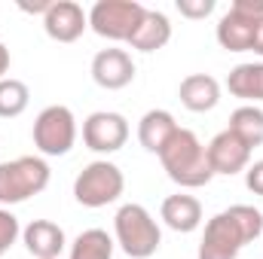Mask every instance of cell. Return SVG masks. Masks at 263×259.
I'll list each match as a JSON object with an SVG mask.
<instances>
[{"mask_svg": "<svg viewBox=\"0 0 263 259\" xmlns=\"http://www.w3.org/2000/svg\"><path fill=\"white\" fill-rule=\"evenodd\" d=\"M34 146L43 156H67L77 143V119L65 104H52L34 119Z\"/></svg>", "mask_w": 263, "mask_h": 259, "instance_id": "52a82bcc", "label": "cell"}, {"mask_svg": "<svg viewBox=\"0 0 263 259\" xmlns=\"http://www.w3.org/2000/svg\"><path fill=\"white\" fill-rule=\"evenodd\" d=\"M92 79L101 89H107V92L126 89L135 79V61H132V55L126 49H101L92 58Z\"/></svg>", "mask_w": 263, "mask_h": 259, "instance_id": "8fae6325", "label": "cell"}, {"mask_svg": "<svg viewBox=\"0 0 263 259\" xmlns=\"http://www.w3.org/2000/svg\"><path fill=\"white\" fill-rule=\"evenodd\" d=\"M159 162H162V171L168 174V180H175L184 189L208 186L214 177V171L208 165V149L190 128H178L172 134V140L159 153Z\"/></svg>", "mask_w": 263, "mask_h": 259, "instance_id": "7a4b0ae2", "label": "cell"}, {"mask_svg": "<svg viewBox=\"0 0 263 259\" xmlns=\"http://www.w3.org/2000/svg\"><path fill=\"white\" fill-rule=\"evenodd\" d=\"M123 189H126V177L107 159L89 162L73 180V198L83 207H107L123 195Z\"/></svg>", "mask_w": 263, "mask_h": 259, "instance_id": "5b68a950", "label": "cell"}, {"mask_svg": "<svg viewBox=\"0 0 263 259\" xmlns=\"http://www.w3.org/2000/svg\"><path fill=\"white\" fill-rule=\"evenodd\" d=\"M31 104V89L22 79H0V119H15L28 110Z\"/></svg>", "mask_w": 263, "mask_h": 259, "instance_id": "44dd1931", "label": "cell"}, {"mask_svg": "<svg viewBox=\"0 0 263 259\" xmlns=\"http://www.w3.org/2000/svg\"><path fill=\"white\" fill-rule=\"evenodd\" d=\"M263 235V213L251 204H233L205 223L199 259H239L242 247Z\"/></svg>", "mask_w": 263, "mask_h": 259, "instance_id": "6da1fadb", "label": "cell"}, {"mask_svg": "<svg viewBox=\"0 0 263 259\" xmlns=\"http://www.w3.org/2000/svg\"><path fill=\"white\" fill-rule=\"evenodd\" d=\"M245 186L254 195H263V159L245 168Z\"/></svg>", "mask_w": 263, "mask_h": 259, "instance_id": "cb8c5ba5", "label": "cell"}, {"mask_svg": "<svg viewBox=\"0 0 263 259\" xmlns=\"http://www.w3.org/2000/svg\"><path fill=\"white\" fill-rule=\"evenodd\" d=\"M168 40H172V21H168V15L159 12V9H147L144 18H141V25L135 28V34L129 37V46L138 49V52H156V49L168 46Z\"/></svg>", "mask_w": 263, "mask_h": 259, "instance_id": "2e32d148", "label": "cell"}, {"mask_svg": "<svg viewBox=\"0 0 263 259\" xmlns=\"http://www.w3.org/2000/svg\"><path fill=\"white\" fill-rule=\"evenodd\" d=\"M144 12H147V6L138 0H98L89 9V28L104 40L129 43V37L144 18Z\"/></svg>", "mask_w": 263, "mask_h": 259, "instance_id": "8992f818", "label": "cell"}, {"mask_svg": "<svg viewBox=\"0 0 263 259\" xmlns=\"http://www.w3.org/2000/svg\"><path fill=\"white\" fill-rule=\"evenodd\" d=\"M86 28H89V12H83V6L73 3V0H55L43 15V31L55 43L80 40Z\"/></svg>", "mask_w": 263, "mask_h": 259, "instance_id": "30bf717a", "label": "cell"}, {"mask_svg": "<svg viewBox=\"0 0 263 259\" xmlns=\"http://www.w3.org/2000/svg\"><path fill=\"white\" fill-rule=\"evenodd\" d=\"M178 98L190 113H208L220 104V82L208 73H190L181 79Z\"/></svg>", "mask_w": 263, "mask_h": 259, "instance_id": "4fadbf2b", "label": "cell"}, {"mask_svg": "<svg viewBox=\"0 0 263 259\" xmlns=\"http://www.w3.org/2000/svg\"><path fill=\"white\" fill-rule=\"evenodd\" d=\"M254 21L251 15L239 12V9H227V15L217 21V43L227 52H251V40H254Z\"/></svg>", "mask_w": 263, "mask_h": 259, "instance_id": "9a60e30c", "label": "cell"}, {"mask_svg": "<svg viewBox=\"0 0 263 259\" xmlns=\"http://www.w3.org/2000/svg\"><path fill=\"white\" fill-rule=\"evenodd\" d=\"M159 217L162 223L172 229V232H181V235H190L202 226V204L199 198L187 192H178V195H168L159 207Z\"/></svg>", "mask_w": 263, "mask_h": 259, "instance_id": "5bb4252c", "label": "cell"}, {"mask_svg": "<svg viewBox=\"0 0 263 259\" xmlns=\"http://www.w3.org/2000/svg\"><path fill=\"white\" fill-rule=\"evenodd\" d=\"M178 12L184 15V18H205V15H211L214 12V0H178Z\"/></svg>", "mask_w": 263, "mask_h": 259, "instance_id": "603a6c76", "label": "cell"}, {"mask_svg": "<svg viewBox=\"0 0 263 259\" xmlns=\"http://www.w3.org/2000/svg\"><path fill=\"white\" fill-rule=\"evenodd\" d=\"M6 73H9V49L0 43V79H6Z\"/></svg>", "mask_w": 263, "mask_h": 259, "instance_id": "4316f807", "label": "cell"}, {"mask_svg": "<svg viewBox=\"0 0 263 259\" xmlns=\"http://www.w3.org/2000/svg\"><path fill=\"white\" fill-rule=\"evenodd\" d=\"M233 9H239V12L251 15V18H260L263 15V0H236Z\"/></svg>", "mask_w": 263, "mask_h": 259, "instance_id": "d4e9b609", "label": "cell"}, {"mask_svg": "<svg viewBox=\"0 0 263 259\" xmlns=\"http://www.w3.org/2000/svg\"><path fill=\"white\" fill-rule=\"evenodd\" d=\"M114 238L104 229H86L73 238L70 259H114Z\"/></svg>", "mask_w": 263, "mask_h": 259, "instance_id": "ffe728a7", "label": "cell"}, {"mask_svg": "<svg viewBox=\"0 0 263 259\" xmlns=\"http://www.w3.org/2000/svg\"><path fill=\"white\" fill-rule=\"evenodd\" d=\"M49 165L40 156H18L0 162V204H22L49 186Z\"/></svg>", "mask_w": 263, "mask_h": 259, "instance_id": "277c9868", "label": "cell"}, {"mask_svg": "<svg viewBox=\"0 0 263 259\" xmlns=\"http://www.w3.org/2000/svg\"><path fill=\"white\" fill-rule=\"evenodd\" d=\"M22 241L34 259H59L65 250L67 238L65 229L52 220H34L22 229Z\"/></svg>", "mask_w": 263, "mask_h": 259, "instance_id": "7c38bea8", "label": "cell"}, {"mask_svg": "<svg viewBox=\"0 0 263 259\" xmlns=\"http://www.w3.org/2000/svg\"><path fill=\"white\" fill-rule=\"evenodd\" d=\"M178 128H181V125L175 122V116H172L168 110H147V113L141 116V122H138V140H141V146H144L147 153L159 156L162 146L172 140V134Z\"/></svg>", "mask_w": 263, "mask_h": 259, "instance_id": "e0dca14e", "label": "cell"}, {"mask_svg": "<svg viewBox=\"0 0 263 259\" xmlns=\"http://www.w3.org/2000/svg\"><path fill=\"white\" fill-rule=\"evenodd\" d=\"M18 235H22V226H18L15 213L6 210V207H0V256L9 253V247L18 241Z\"/></svg>", "mask_w": 263, "mask_h": 259, "instance_id": "7402d4cb", "label": "cell"}, {"mask_svg": "<svg viewBox=\"0 0 263 259\" xmlns=\"http://www.w3.org/2000/svg\"><path fill=\"white\" fill-rule=\"evenodd\" d=\"M230 131L245 143V146H263V110L254 104H245L239 110H233L230 116Z\"/></svg>", "mask_w": 263, "mask_h": 259, "instance_id": "d6986e66", "label": "cell"}, {"mask_svg": "<svg viewBox=\"0 0 263 259\" xmlns=\"http://www.w3.org/2000/svg\"><path fill=\"white\" fill-rule=\"evenodd\" d=\"M208 149V165L214 174H223V177H233V174H242L248 165H251V146H245L233 131H220L211 137V143L205 146Z\"/></svg>", "mask_w": 263, "mask_h": 259, "instance_id": "9c48e42d", "label": "cell"}, {"mask_svg": "<svg viewBox=\"0 0 263 259\" xmlns=\"http://www.w3.org/2000/svg\"><path fill=\"white\" fill-rule=\"evenodd\" d=\"M114 235H117L120 250L132 259H150L162 244L159 223L153 220V213L144 204H123L117 210Z\"/></svg>", "mask_w": 263, "mask_h": 259, "instance_id": "3957f363", "label": "cell"}, {"mask_svg": "<svg viewBox=\"0 0 263 259\" xmlns=\"http://www.w3.org/2000/svg\"><path fill=\"white\" fill-rule=\"evenodd\" d=\"M129 140V122L123 113H114V110H98L92 116H86L83 122V143L92 149V153H120Z\"/></svg>", "mask_w": 263, "mask_h": 259, "instance_id": "ba28073f", "label": "cell"}, {"mask_svg": "<svg viewBox=\"0 0 263 259\" xmlns=\"http://www.w3.org/2000/svg\"><path fill=\"white\" fill-rule=\"evenodd\" d=\"M227 89L233 98H242V101H263V61H251V64H239L230 70L227 76Z\"/></svg>", "mask_w": 263, "mask_h": 259, "instance_id": "ac0fdd59", "label": "cell"}, {"mask_svg": "<svg viewBox=\"0 0 263 259\" xmlns=\"http://www.w3.org/2000/svg\"><path fill=\"white\" fill-rule=\"evenodd\" d=\"M251 52L263 58V15L254 21V40H251Z\"/></svg>", "mask_w": 263, "mask_h": 259, "instance_id": "484cf974", "label": "cell"}]
</instances>
